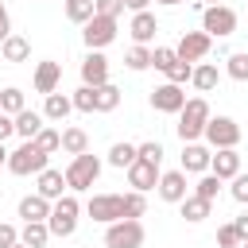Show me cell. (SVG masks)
Returning a JSON list of instances; mask_svg holds the SVG:
<instances>
[{
    "mask_svg": "<svg viewBox=\"0 0 248 248\" xmlns=\"http://www.w3.org/2000/svg\"><path fill=\"white\" fill-rule=\"evenodd\" d=\"M31 143H35L39 151L54 155V151H62V132H54V128H46V124H43V128H39V136H35Z\"/></svg>",
    "mask_w": 248,
    "mask_h": 248,
    "instance_id": "obj_30",
    "label": "cell"
},
{
    "mask_svg": "<svg viewBox=\"0 0 248 248\" xmlns=\"http://www.w3.org/2000/svg\"><path fill=\"white\" fill-rule=\"evenodd\" d=\"M209 170L225 182V178H236L240 174V155H236V147H217L213 155H209Z\"/></svg>",
    "mask_w": 248,
    "mask_h": 248,
    "instance_id": "obj_14",
    "label": "cell"
},
{
    "mask_svg": "<svg viewBox=\"0 0 248 248\" xmlns=\"http://www.w3.org/2000/svg\"><path fill=\"white\" fill-rule=\"evenodd\" d=\"M43 112H35V108H23V112H16V136H23V140H35L39 136V128H43Z\"/></svg>",
    "mask_w": 248,
    "mask_h": 248,
    "instance_id": "obj_24",
    "label": "cell"
},
{
    "mask_svg": "<svg viewBox=\"0 0 248 248\" xmlns=\"http://www.w3.org/2000/svg\"><path fill=\"white\" fill-rule=\"evenodd\" d=\"M12 248H27V244H19V240H16V244H12Z\"/></svg>",
    "mask_w": 248,
    "mask_h": 248,
    "instance_id": "obj_51",
    "label": "cell"
},
{
    "mask_svg": "<svg viewBox=\"0 0 248 248\" xmlns=\"http://www.w3.org/2000/svg\"><path fill=\"white\" fill-rule=\"evenodd\" d=\"M132 163H136V143H124V140H120V143H112V147H108V167L128 170Z\"/></svg>",
    "mask_w": 248,
    "mask_h": 248,
    "instance_id": "obj_28",
    "label": "cell"
},
{
    "mask_svg": "<svg viewBox=\"0 0 248 248\" xmlns=\"http://www.w3.org/2000/svg\"><path fill=\"white\" fill-rule=\"evenodd\" d=\"M182 105H186L182 85L167 81V85H155V89H151V108H155V112H178Z\"/></svg>",
    "mask_w": 248,
    "mask_h": 248,
    "instance_id": "obj_12",
    "label": "cell"
},
{
    "mask_svg": "<svg viewBox=\"0 0 248 248\" xmlns=\"http://www.w3.org/2000/svg\"><path fill=\"white\" fill-rule=\"evenodd\" d=\"M46 159H50L46 151H39V147H35L31 140H23V143H19L16 151H8V163H4V167H8L12 174L27 178V174H39V170L46 167Z\"/></svg>",
    "mask_w": 248,
    "mask_h": 248,
    "instance_id": "obj_4",
    "label": "cell"
},
{
    "mask_svg": "<svg viewBox=\"0 0 248 248\" xmlns=\"http://www.w3.org/2000/svg\"><path fill=\"white\" fill-rule=\"evenodd\" d=\"M124 66H128V70H136V74H140V70H147V66H151V50H147L143 43L128 46V54H124Z\"/></svg>",
    "mask_w": 248,
    "mask_h": 248,
    "instance_id": "obj_32",
    "label": "cell"
},
{
    "mask_svg": "<svg viewBox=\"0 0 248 248\" xmlns=\"http://www.w3.org/2000/svg\"><path fill=\"white\" fill-rule=\"evenodd\" d=\"M70 101H74V108H78V112H97V97H93V85H81V89H78Z\"/></svg>",
    "mask_w": 248,
    "mask_h": 248,
    "instance_id": "obj_36",
    "label": "cell"
},
{
    "mask_svg": "<svg viewBox=\"0 0 248 248\" xmlns=\"http://www.w3.org/2000/svg\"><path fill=\"white\" fill-rule=\"evenodd\" d=\"M232 225H236V232H240V240H248V213H244V217H236Z\"/></svg>",
    "mask_w": 248,
    "mask_h": 248,
    "instance_id": "obj_47",
    "label": "cell"
},
{
    "mask_svg": "<svg viewBox=\"0 0 248 248\" xmlns=\"http://www.w3.org/2000/svg\"><path fill=\"white\" fill-rule=\"evenodd\" d=\"M240 248H248V240H240Z\"/></svg>",
    "mask_w": 248,
    "mask_h": 248,
    "instance_id": "obj_53",
    "label": "cell"
},
{
    "mask_svg": "<svg viewBox=\"0 0 248 248\" xmlns=\"http://www.w3.org/2000/svg\"><path fill=\"white\" fill-rule=\"evenodd\" d=\"M147 4L151 0H124V8H132V12H147Z\"/></svg>",
    "mask_w": 248,
    "mask_h": 248,
    "instance_id": "obj_48",
    "label": "cell"
},
{
    "mask_svg": "<svg viewBox=\"0 0 248 248\" xmlns=\"http://www.w3.org/2000/svg\"><path fill=\"white\" fill-rule=\"evenodd\" d=\"M155 4H167V8H174V4H182V0H155Z\"/></svg>",
    "mask_w": 248,
    "mask_h": 248,
    "instance_id": "obj_49",
    "label": "cell"
},
{
    "mask_svg": "<svg viewBox=\"0 0 248 248\" xmlns=\"http://www.w3.org/2000/svg\"><path fill=\"white\" fill-rule=\"evenodd\" d=\"M178 205H182V217H186L190 225L205 221V217H209V209H213V202H205V198H198V194H186Z\"/></svg>",
    "mask_w": 248,
    "mask_h": 248,
    "instance_id": "obj_25",
    "label": "cell"
},
{
    "mask_svg": "<svg viewBox=\"0 0 248 248\" xmlns=\"http://www.w3.org/2000/svg\"><path fill=\"white\" fill-rule=\"evenodd\" d=\"M209 116H213V112H209V101H205V97H190V101L178 108V140H182V143L202 140Z\"/></svg>",
    "mask_w": 248,
    "mask_h": 248,
    "instance_id": "obj_1",
    "label": "cell"
},
{
    "mask_svg": "<svg viewBox=\"0 0 248 248\" xmlns=\"http://www.w3.org/2000/svg\"><path fill=\"white\" fill-rule=\"evenodd\" d=\"M27 105H23V89H16V85H8L4 93H0V112H8V116H16V112H23Z\"/></svg>",
    "mask_w": 248,
    "mask_h": 248,
    "instance_id": "obj_33",
    "label": "cell"
},
{
    "mask_svg": "<svg viewBox=\"0 0 248 248\" xmlns=\"http://www.w3.org/2000/svg\"><path fill=\"white\" fill-rule=\"evenodd\" d=\"M217 248H240V232H236V225H232V221L217 229Z\"/></svg>",
    "mask_w": 248,
    "mask_h": 248,
    "instance_id": "obj_40",
    "label": "cell"
},
{
    "mask_svg": "<svg viewBox=\"0 0 248 248\" xmlns=\"http://www.w3.org/2000/svg\"><path fill=\"white\" fill-rule=\"evenodd\" d=\"M62 174H66V190H70V194H81V190H89V186L101 178V159L89 155V151H81V155L70 159V167H66Z\"/></svg>",
    "mask_w": 248,
    "mask_h": 248,
    "instance_id": "obj_2",
    "label": "cell"
},
{
    "mask_svg": "<svg viewBox=\"0 0 248 248\" xmlns=\"http://www.w3.org/2000/svg\"><path fill=\"white\" fill-rule=\"evenodd\" d=\"M128 186H132V190H140V194L155 190V186H159V163H147V159H140V155H136V163L128 167Z\"/></svg>",
    "mask_w": 248,
    "mask_h": 248,
    "instance_id": "obj_11",
    "label": "cell"
},
{
    "mask_svg": "<svg viewBox=\"0 0 248 248\" xmlns=\"http://www.w3.org/2000/svg\"><path fill=\"white\" fill-rule=\"evenodd\" d=\"M225 74H229L232 81H248V50L229 54V58H225Z\"/></svg>",
    "mask_w": 248,
    "mask_h": 248,
    "instance_id": "obj_31",
    "label": "cell"
},
{
    "mask_svg": "<svg viewBox=\"0 0 248 248\" xmlns=\"http://www.w3.org/2000/svg\"><path fill=\"white\" fill-rule=\"evenodd\" d=\"M136 155L147 159V163H163V143H159V140H147V143L136 147Z\"/></svg>",
    "mask_w": 248,
    "mask_h": 248,
    "instance_id": "obj_41",
    "label": "cell"
},
{
    "mask_svg": "<svg viewBox=\"0 0 248 248\" xmlns=\"http://www.w3.org/2000/svg\"><path fill=\"white\" fill-rule=\"evenodd\" d=\"M8 35H12V19H8V8L0 4V43H4Z\"/></svg>",
    "mask_w": 248,
    "mask_h": 248,
    "instance_id": "obj_46",
    "label": "cell"
},
{
    "mask_svg": "<svg viewBox=\"0 0 248 248\" xmlns=\"http://www.w3.org/2000/svg\"><path fill=\"white\" fill-rule=\"evenodd\" d=\"M174 58H178V54H174V46H155V50H151V66H155V70H163V74L174 66Z\"/></svg>",
    "mask_w": 248,
    "mask_h": 248,
    "instance_id": "obj_38",
    "label": "cell"
},
{
    "mask_svg": "<svg viewBox=\"0 0 248 248\" xmlns=\"http://www.w3.org/2000/svg\"><path fill=\"white\" fill-rule=\"evenodd\" d=\"M93 97H97V112H112V108L120 105V89H116L112 81H105V85H93Z\"/></svg>",
    "mask_w": 248,
    "mask_h": 248,
    "instance_id": "obj_27",
    "label": "cell"
},
{
    "mask_svg": "<svg viewBox=\"0 0 248 248\" xmlns=\"http://www.w3.org/2000/svg\"><path fill=\"white\" fill-rule=\"evenodd\" d=\"M19 217H23V221H46V217H50V202H46L43 194H27V198L19 202Z\"/></svg>",
    "mask_w": 248,
    "mask_h": 248,
    "instance_id": "obj_21",
    "label": "cell"
},
{
    "mask_svg": "<svg viewBox=\"0 0 248 248\" xmlns=\"http://www.w3.org/2000/svg\"><path fill=\"white\" fill-rule=\"evenodd\" d=\"M46 240H50V229H46V221H23L19 244H27V248H43Z\"/></svg>",
    "mask_w": 248,
    "mask_h": 248,
    "instance_id": "obj_26",
    "label": "cell"
},
{
    "mask_svg": "<svg viewBox=\"0 0 248 248\" xmlns=\"http://www.w3.org/2000/svg\"><path fill=\"white\" fill-rule=\"evenodd\" d=\"M229 194H232L240 205H248V174H236V178H232V186H229Z\"/></svg>",
    "mask_w": 248,
    "mask_h": 248,
    "instance_id": "obj_43",
    "label": "cell"
},
{
    "mask_svg": "<svg viewBox=\"0 0 248 248\" xmlns=\"http://www.w3.org/2000/svg\"><path fill=\"white\" fill-rule=\"evenodd\" d=\"M70 108H74V101H70L66 93H58V89L46 93V101H43V116H46V120H66Z\"/></svg>",
    "mask_w": 248,
    "mask_h": 248,
    "instance_id": "obj_23",
    "label": "cell"
},
{
    "mask_svg": "<svg viewBox=\"0 0 248 248\" xmlns=\"http://www.w3.org/2000/svg\"><path fill=\"white\" fill-rule=\"evenodd\" d=\"M58 81H62V66H58V62H50V58H46V62H39V66H35V93H43V97H46V93H54V89H58Z\"/></svg>",
    "mask_w": 248,
    "mask_h": 248,
    "instance_id": "obj_17",
    "label": "cell"
},
{
    "mask_svg": "<svg viewBox=\"0 0 248 248\" xmlns=\"http://www.w3.org/2000/svg\"><path fill=\"white\" fill-rule=\"evenodd\" d=\"M143 225H140V217H120V221H112L108 229H105V244L108 248H140L143 244Z\"/></svg>",
    "mask_w": 248,
    "mask_h": 248,
    "instance_id": "obj_5",
    "label": "cell"
},
{
    "mask_svg": "<svg viewBox=\"0 0 248 248\" xmlns=\"http://www.w3.org/2000/svg\"><path fill=\"white\" fill-rule=\"evenodd\" d=\"M190 74H194V62H182V58H174V66L167 70V81H174V85H186V81H190Z\"/></svg>",
    "mask_w": 248,
    "mask_h": 248,
    "instance_id": "obj_39",
    "label": "cell"
},
{
    "mask_svg": "<svg viewBox=\"0 0 248 248\" xmlns=\"http://www.w3.org/2000/svg\"><path fill=\"white\" fill-rule=\"evenodd\" d=\"M190 81H194V89H198V93H213V89H217V81H221L217 62H198V66H194V74H190Z\"/></svg>",
    "mask_w": 248,
    "mask_h": 248,
    "instance_id": "obj_19",
    "label": "cell"
},
{
    "mask_svg": "<svg viewBox=\"0 0 248 248\" xmlns=\"http://www.w3.org/2000/svg\"><path fill=\"white\" fill-rule=\"evenodd\" d=\"M202 31H205L209 39L232 35V31H236V12H232L229 4H205V12H202Z\"/></svg>",
    "mask_w": 248,
    "mask_h": 248,
    "instance_id": "obj_6",
    "label": "cell"
},
{
    "mask_svg": "<svg viewBox=\"0 0 248 248\" xmlns=\"http://www.w3.org/2000/svg\"><path fill=\"white\" fill-rule=\"evenodd\" d=\"M205 143L217 151V147H236L240 143V124L232 120V116H209L205 120Z\"/></svg>",
    "mask_w": 248,
    "mask_h": 248,
    "instance_id": "obj_7",
    "label": "cell"
},
{
    "mask_svg": "<svg viewBox=\"0 0 248 248\" xmlns=\"http://www.w3.org/2000/svg\"><path fill=\"white\" fill-rule=\"evenodd\" d=\"M108 81V58L101 50H89L81 58V85H105Z\"/></svg>",
    "mask_w": 248,
    "mask_h": 248,
    "instance_id": "obj_13",
    "label": "cell"
},
{
    "mask_svg": "<svg viewBox=\"0 0 248 248\" xmlns=\"http://www.w3.org/2000/svg\"><path fill=\"white\" fill-rule=\"evenodd\" d=\"M217 190H221V178H217L213 170H205V174L198 178V186H194V194H198V198H205V202H213V198H217Z\"/></svg>",
    "mask_w": 248,
    "mask_h": 248,
    "instance_id": "obj_35",
    "label": "cell"
},
{
    "mask_svg": "<svg viewBox=\"0 0 248 248\" xmlns=\"http://www.w3.org/2000/svg\"><path fill=\"white\" fill-rule=\"evenodd\" d=\"M93 12H97V16H108V19H120L124 0H93Z\"/></svg>",
    "mask_w": 248,
    "mask_h": 248,
    "instance_id": "obj_42",
    "label": "cell"
},
{
    "mask_svg": "<svg viewBox=\"0 0 248 248\" xmlns=\"http://www.w3.org/2000/svg\"><path fill=\"white\" fill-rule=\"evenodd\" d=\"M159 198L178 205L186 198V170H163L159 174Z\"/></svg>",
    "mask_w": 248,
    "mask_h": 248,
    "instance_id": "obj_16",
    "label": "cell"
},
{
    "mask_svg": "<svg viewBox=\"0 0 248 248\" xmlns=\"http://www.w3.org/2000/svg\"><path fill=\"white\" fill-rule=\"evenodd\" d=\"M62 151H66V155H81V151H89V136H85L81 128H66V132H62Z\"/></svg>",
    "mask_w": 248,
    "mask_h": 248,
    "instance_id": "obj_29",
    "label": "cell"
},
{
    "mask_svg": "<svg viewBox=\"0 0 248 248\" xmlns=\"http://www.w3.org/2000/svg\"><path fill=\"white\" fill-rule=\"evenodd\" d=\"M143 213H147V198H143L140 190L124 194V217H143Z\"/></svg>",
    "mask_w": 248,
    "mask_h": 248,
    "instance_id": "obj_37",
    "label": "cell"
},
{
    "mask_svg": "<svg viewBox=\"0 0 248 248\" xmlns=\"http://www.w3.org/2000/svg\"><path fill=\"white\" fill-rule=\"evenodd\" d=\"M35 194H43L46 202L62 198V194H66V174H62V170H50V167H43V170H39V186H35Z\"/></svg>",
    "mask_w": 248,
    "mask_h": 248,
    "instance_id": "obj_18",
    "label": "cell"
},
{
    "mask_svg": "<svg viewBox=\"0 0 248 248\" xmlns=\"http://www.w3.org/2000/svg\"><path fill=\"white\" fill-rule=\"evenodd\" d=\"M78 213H81V205H78V198H74V194L54 198V202H50V217H46L50 236H70V232L78 229Z\"/></svg>",
    "mask_w": 248,
    "mask_h": 248,
    "instance_id": "obj_3",
    "label": "cell"
},
{
    "mask_svg": "<svg viewBox=\"0 0 248 248\" xmlns=\"http://www.w3.org/2000/svg\"><path fill=\"white\" fill-rule=\"evenodd\" d=\"M209 155H213V151L202 147L198 140H194V143H182V170H186V174H205V170H209Z\"/></svg>",
    "mask_w": 248,
    "mask_h": 248,
    "instance_id": "obj_15",
    "label": "cell"
},
{
    "mask_svg": "<svg viewBox=\"0 0 248 248\" xmlns=\"http://www.w3.org/2000/svg\"><path fill=\"white\" fill-rule=\"evenodd\" d=\"M205 4H221V0H205Z\"/></svg>",
    "mask_w": 248,
    "mask_h": 248,
    "instance_id": "obj_52",
    "label": "cell"
},
{
    "mask_svg": "<svg viewBox=\"0 0 248 248\" xmlns=\"http://www.w3.org/2000/svg\"><path fill=\"white\" fill-rule=\"evenodd\" d=\"M81 39H85V46H89V50L108 46V43L116 39V19L97 16V12H93V19H85V23H81Z\"/></svg>",
    "mask_w": 248,
    "mask_h": 248,
    "instance_id": "obj_9",
    "label": "cell"
},
{
    "mask_svg": "<svg viewBox=\"0 0 248 248\" xmlns=\"http://www.w3.org/2000/svg\"><path fill=\"white\" fill-rule=\"evenodd\" d=\"M66 19H70V23L93 19V0H66Z\"/></svg>",
    "mask_w": 248,
    "mask_h": 248,
    "instance_id": "obj_34",
    "label": "cell"
},
{
    "mask_svg": "<svg viewBox=\"0 0 248 248\" xmlns=\"http://www.w3.org/2000/svg\"><path fill=\"white\" fill-rule=\"evenodd\" d=\"M0 54H4V62H27L31 58V43L23 35H8L0 43Z\"/></svg>",
    "mask_w": 248,
    "mask_h": 248,
    "instance_id": "obj_22",
    "label": "cell"
},
{
    "mask_svg": "<svg viewBox=\"0 0 248 248\" xmlns=\"http://www.w3.org/2000/svg\"><path fill=\"white\" fill-rule=\"evenodd\" d=\"M8 136H16V116H8V112H0V143H4Z\"/></svg>",
    "mask_w": 248,
    "mask_h": 248,
    "instance_id": "obj_45",
    "label": "cell"
},
{
    "mask_svg": "<svg viewBox=\"0 0 248 248\" xmlns=\"http://www.w3.org/2000/svg\"><path fill=\"white\" fill-rule=\"evenodd\" d=\"M0 163H8V151H4V143H0Z\"/></svg>",
    "mask_w": 248,
    "mask_h": 248,
    "instance_id": "obj_50",
    "label": "cell"
},
{
    "mask_svg": "<svg viewBox=\"0 0 248 248\" xmlns=\"http://www.w3.org/2000/svg\"><path fill=\"white\" fill-rule=\"evenodd\" d=\"M19 240V232H16V225H0V248H12Z\"/></svg>",
    "mask_w": 248,
    "mask_h": 248,
    "instance_id": "obj_44",
    "label": "cell"
},
{
    "mask_svg": "<svg viewBox=\"0 0 248 248\" xmlns=\"http://www.w3.org/2000/svg\"><path fill=\"white\" fill-rule=\"evenodd\" d=\"M85 213L101 225H112V221L124 217V194H93L85 202Z\"/></svg>",
    "mask_w": 248,
    "mask_h": 248,
    "instance_id": "obj_8",
    "label": "cell"
},
{
    "mask_svg": "<svg viewBox=\"0 0 248 248\" xmlns=\"http://www.w3.org/2000/svg\"><path fill=\"white\" fill-rule=\"evenodd\" d=\"M209 46H213V39H209L205 31H186V35L178 39L174 54H178L182 62H202V58L209 54Z\"/></svg>",
    "mask_w": 248,
    "mask_h": 248,
    "instance_id": "obj_10",
    "label": "cell"
},
{
    "mask_svg": "<svg viewBox=\"0 0 248 248\" xmlns=\"http://www.w3.org/2000/svg\"><path fill=\"white\" fill-rule=\"evenodd\" d=\"M128 31H132V39H136V43H143V46H147V43L155 39V31H159V19H155L151 12H136Z\"/></svg>",
    "mask_w": 248,
    "mask_h": 248,
    "instance_id": "obj_20",
    "label": "cell"
}]
</instances>
